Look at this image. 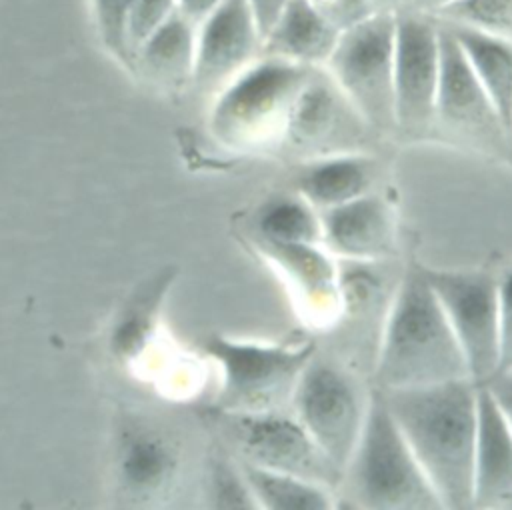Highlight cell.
I'll return each instance as SVG.
<instances>
[{"label":"cell","mask_w":512,"mask_h":510,"mask_svg":"<svg viewBox=\"0 0 512 510\" xmlns=\"http://www.w3.org/2000/svg\"><path fill=\"white\" fill-rule=\"evenodd\" d=\"M442 508L474 506L476 392L470 378L382 390Z\"/></svg>","instance_id":"cell-1"},{"label":"cell","mask_w":512,"mask_h":510,"mask_svg":"<svg viewBox=\"0 0 512 510\" xmlns=\"http://www.w3.org/2000/svg\"><path fill=\"white\" fill-rule=\"evenodd\" d=\"M374 374L382 390L468 378L460 344L420 266L404 272L390 298Z\"/></svg>","instance_id":"cell-2"},{"label":"cell","mask_w":512,"mask_h":510,"mask_svg":"<svg viewBox=\"0 0 512 510\" xmlns=\"http://www.w3.org/2000/svg\"><path fill=\"white\" fill-rule=\"evenodd\" d=\"M342 480L364 508H442L378 388L370 392L366 418Z\"/></svg>","instance_id":"cell-3"},{"label":"cell","mask_w":512,"mask_h":510,"mask_svg":"<svg viewBox=\"0 0 512 510\" xmlns=\"http://www.w3.org/2000/svg\"><path fill=\"white\" fill-rule=\"evenodd\" d=\"M310 70V66L260 54L216 92L212 132L232 148L280 144L294 98Z\"/></svg>","instance_id":"cell-4"},{"label":"cell","mask_w":512,"mask_h":510,"mask_svg":"<svg viewBox=\"0 0 512 510\" xmlns=\"http://www.w3.org/2000/svg\"><path fill=\"white\" fill-rule=\"evenodd\" d=\"M206 350L222 366L220 410L266 412L290 406L296 380L316 354V344L212 336Z\"/></svg>","instance_id":"cell-5"},{"label":"cell","mask_w":512,"mask_h":510,"mask_svg":"<svg viewBox=\"0 0 512 510\" xmlns=\"http://www.w3.org/2000/svg\"><path fill=\"white\" fill-rule=\"evenodd\" d=\"M394 16L372 14L342 30L322 66L376 134H396Z\"/></svg>","instance_id":"cell-6"},{"label":"cell","mask_w":512,"mask_h":510,"mask_svg":"<svg viewBox=\"0 0 512 510\" xmlns=\"http://www.w3.org/2000/svg\"><path fill=\"white\" fill-rule=\"evenodd\" d=\"M368 400L370 392L362 390L354 374L314 354L296 380L290 412L324 456L344 472L358 442Z\"/></svg>","instance_id":"cell-7"},{"label":"cell","mask_w":512,"mask_h":510,"mask_svg":"<svg viewBox=\"0 0 512 510\" xmlns=\"http://www.w3.org/2000/svg\"><path fill=\"white\" fill-rule=\"evenodd\" d=\"M394 120L396 134H432L440 82V24L434 16L400 10L394 16Z\"/></svg>","instance_id":"cell-8"},{"label":"cell","mask_w":512,"mask_h":510,"mask_svg":"<svg viewBox=\"0 0 512 510\" xmlns=\"http://www.w3.org/2000/svg\"><path fill=\"white\" fill-rule=\"evenodd\" d=\"M424 274L460 344L468 378L486 384L498 370V278L430 268Z\"/></svg>","instance_id":"cell-9"},{"label":"cell","mask_w":512,"mask_h":510,"mask_svg":"<svg viewBox=\"0 0 512 510\" xmlns=\"http://www.w3.org/2000/svg\"><path fill=\"white\" fill-rule=\"evenodd\" d=\"M220 422L228 440L248 464L290 472L330 488L342 480V472L324 456L292 412L220 410Z\"/></svg>","instance_id":"cell-10"},{"label":"cell","mask_w":512,"mask_h":510,"mask_svg":"<svg viewBox=\"0 0 512 510\" xmlns=\"http://www.w3.org/2000/svg\"><path fill=\"white\" fill-rule=\"evenodd\" d=\"M376 134L324 68H312L290 108L280 146L298 160L360 152Z\"/></svg>","instance_id":"cell-11"},{"label":"cell","mask_w":512,"mask_h":510,"mask_svg":"<svg viewBox=\"0 0 512 510\" xmlns=\"http://www.w3.org/2000/svg\"><path fill=\"white\" fill-rule=\"evenodd\" d=\"M440 24V82L432 132H444L476 150L512 160V138L470 70L456 38Z\"/></svg>","instance_id":"cell-12"},{"label":"cell","mask_w":512,"mask_h":510,"mask_svg":"<svg viewBox=\"0 0 512 510\" xmlns=\"http://www.w3.org/2000/svg\"><path fill=\"white\" fill-rule=\"evenodd\" d=\"M264 260L280 274L314 326L332 324L342 312L340 270L336 258L318 242H282L254 236Z\"/></svg>","instance_id":"cell-13"},{"label":"cell","mask_w":512,"mask_h":510,"mask_svg":"<svg viewBox=\"0 0 512 510\" xmlns=\"http://www.w3.org/2000/svg\"><path fill=\"white\" fill-rule=\"evenodd\" d=\"M260 32L246 0H224L196 26L192 80L218 92L260 56Z\"/></svg>","instance_id":"cell-14"},{"label":"cell","mask_w":512,"mask_h":510,"mask_svg":"<svg viewBox=\"0 0 512 510\" xmlns=\"http://www.w3.org/2000/svg\"><path fill=\"white\" fill-rule=\"evenodd\" d=\"M320 212L322 246L342 260L378 262L396 246V224L388 202L366 192Z\"/></svg>","instance_id":"cell-15"},{"label":"cell","mask_w":512,"mask_h":510,"mask_svg":"<svg viewBox=\"0 0 512 510\" xmlns=\"http://www.w3.org/2000/svg\"><path fill=\"white\" fill-rule=\"evenodd\" d=\"M474 506L500 504L512 490V428L486 386L476 392Z\"/></svg>","instance_id":"cell-16"},{"label":"cell","mask_w":512,"mask_h":510,"mask_svg":"<svg viewBox=\"0 0 512 510\" xmlns=\"http://www.w3.org/2000/svg\"><path fill=\"white\" fill-rule=\"evenodd\" d=\"M376 160L360 152H342L300 160L294 188L316 210L338 206L372 192Z\"/></svg>","instance_id":"cell-17"},{"label":"cell","mask_w":512,"mask_h":510,"mask_svg":"<svg viewBox=\"0 0 512 510\" xmlns=\"http://www.w3.org/2000/svg\"><path fill=\"white\" fill-rule=\"evenodd\" d=\"M338 34L306 0H288L276 22L262 36L260 54L322 68L336 46Z\"/></svg>","instance_id":"cell-18"},{"label":"cell","mask_w":512,"mask_h":510,"mask_svg":"<svg viewBox=\"0 0 512 510\" xmlns=\"http://www.w3.org/2000/svg\"><path fill=\"white\" fill-rule=\"evenodd\" d=\"M444 26L456 38L470 70L512 138V38L462 26Z\"/></svg>","instance_id":"cell-19"},{"label":"cell","mask_w":512,"mask_h":510,"mask_svg":"<svg viewBox=\"0 0 512 510\" xmlns=\"http://www.w3.org/2000/svg\"><path fill=\"white\" fill-rule=\"evenodd\" d=\"M196 26L174 10L136 48L144 70L162 82H182L192 78Z\"/></svg>","instance_id":"cell-20"},{"label":"cell","mask_w":512,"mask_h":510,"mask_svg":"<svg viewBox=\"0 0 512 510\" xmlns=\"http://www.w3.org/2000/svg\"><path fill=\"white\" fill-rule=\"evenodd\" d=\"M240 470L254 494L258 510H328L332 488L290 472L270 470L240 460Z\"/></svg>","instance_id":"cell-21"},{"label":"cell","mask_w":512,"mask_h":510,"mask_svg":"<svg viewBox=\"0 0 512 510\" xmlns=\"http://www.w3.org/2000/svg\"><path fill=\"white\" fill-rule=\"evenodd\" d=\"M256 236L282 242L322 244L320 212L298 192L268 198L256 214Z\"/></svg>","instance_id":"cell-22"},{"label":"cell","mask_w":512,"mask_h":510,"mask_svg":"<svg viewBox=\"0 0 512 510\" xmlns=\"http://www.w3.org/2000/svg\"><path fill=\"white\" fill-rule=\"evenodd\" d=\"M434 18L450 26L512 38V0H454Z\"/></svg>","instance_id":"cell-23"},{"label":"cell","mask_w":512,"mask_h":510,"mask_svg":"<svg viewBox=\"0 0 512 510\" xmlns=\"http://www.w3.org/2000/svg\"><path fill=\"white\" fill-rule=\"evenodd\" d=\"M134 0H92L94 16L98 22L104 44L118 56H128V16Z\"/></svg>","instance_id":"cell-24"},{"label":"cell","mask_w":512,"mask_h":510,"mask_svg":"<svg viewBox=\"0 0 512 510\" xmlns=\"http://www.w3.org/2000/svg\"><path fill=\"white\" fill-rule=\"evenodd\" d=\"M212 498L218 508H236V510H258L254 494L242 474L228 464L218 462L212 474Z\"/></svg>","instance_id":"cell-25"},{"label":"cell","mask_w":512,"mask_h":510,"mask_svg":"<svg viewBox=\"0 0 512 510\" xmlns=\"http://www.w3.org/2000/svg\"><path fill=\"white\" fill-rule=\"evenodd\" d=\"M170 468V454L154 440L140 438L130 446L126 472L138 484H152Z\"/></svg>","instance_id":"cell-26"},{"label":"cell","mask_w":512,"mask_h":510,"mask_svg":"<svg viewBox=\"0 0 512 510\" xmlns=\"http://www.w3.org/2000/svg\"><path fill=\"white\" fill-rule=\"evenodd\" d=\"M176 10V0H134L128 16V48L136 52L142 40L154 32L172 12Z\"/></svg>","instance_id":"cell-27"},{"label":"cell","mask_w":512,"mask_h":510,"mask_svg":"<svg viewBox=\"0 0 512 510\" xmlns=\"http://www.w3.org/2000/svg\"><path fill=\"white\" fill-rule=\"evenodd\" d=\"M512 368V268L498 278V370Z\"/></svg>","instance_id":"cell-28"},{"label":"cell","mask_w":512,"mask_h":510,"mask_svg":"<svg viewBox=\"0 0 512 510\" xmlns=\"http://www.w3.org/2000/svg\"><path fill=\"white\" fill-rule=\"evenodd\" d=\"M338 32L372 16L366 0H306Z\"/></svg>","instance_id":"cell-29"},{"label":"cell","mask_w":512,"mask_h":510,"mask_svg":"<svg viewBox=\"0 0 512 510\" xmlns=\"http://www.w3.org/2000/svg\"><path fill=\"white\" fill-rule=\"evenodd\" d=\"M486 390L490 392V396L494 398L496 406L500 408L502 416L506 418L508 426L512 428V368L496 372L486 384Z\"/></svg>","instance_id":"cell-30"},{"label":"cell","mask_w":512,"mask_h":510,"mask_svg":"<svg viewBox=\"0 0 512 510\" xmlns=\"http://www.w3.org/2000/svg\"><path fill=\"white\" fill-rule=\"evenodd\" d=\"M246 4L254 16V22L258 26L260 40H262V36L276 22V18L280 16V12L288 4V0H246Z\"/></svg>","instance_id":"cell-31"},{"label":"cell","mask_w":512,"mask_h":510,"mask_svg":"<svg viewBox=\"0 0 512 510\" xmlns=\"http://www.w3.org/2000/svg\"><path fill=\"white\" fill-rule=\"evenodd\" d=\"M224 0H176V10L198 26L212 10H216Z\"/></svg>","instance_id":"cell-32"},{"label":"cell","mask_w":512,"mask_h":510,"mask_svg":"<svg viewBox=\"0 0 512 510\" xmlns=\"http://www.w3.org/2000/svg\"><path fill=\"white\" fill-rule=\"evenodd\" d=\"M374 14H398L406 10L412 0H366Z\"/></svg>","instance_id":"cell-33"},{"label":"cell","mask_w":512,"mask_h":510,"mask_svg":"<svg viewBox=\"0 0 512 510\" xmlns=\"http://www.w3.org/2000/svg\"><path fill=\"white\" fill-rule=\"evenodd\" d=\"M450 2H454V0H412L408 10H416V12H422V14H428V16H436Z\"/></svg>","instance_id":"cell-34"},{"label":"cell","mask_w":512,"mask_h":510,"mask_svg":"<svg viewBox=\"0 0 512 510\" xmlns=\"http://www.w3.org/2000/svg\"><path fill=\"white\" fill-rule=\"evenodd\" d=\"M500 504H502V506H508V508H512V490H510V492L504 496V500H502Z\"/></svg>","instance_id":"cell-35"}]
</instances>
